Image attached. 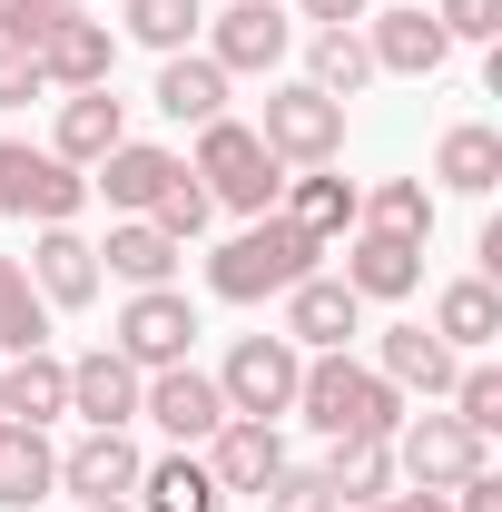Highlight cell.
Wrapping results in <instances>:
<instances>
[{"label": "cell", "mask_w": 502, "mask_h": 512, "mask_svg": "<svg viewBox=\"0 0 502 512\" xmlns=\"http://www.w3.org/2000/svg\"><path fill=\"white\" fill-rule=\"evenodd\" d=\"M40 89H50V79H40V60L0 40V109H20V99H40Z\"/></svg>", "instance_id": "40"}, {"label": "cell", "mask_w": 502, "mask_h": 512, "mask_svg": "<svg viewBox=\"0 0 502 512\" xmlns=\"http://www.w3.org/2000/svg\"><path fill=\"white\" fill-rule=\"evenodd\" d=\"M168 178H178V158H168V148H148V138H119V148L89 168V188L109 197L119 217H148V197L168 188Z\"/></svg>", "instance_id": "24"}, {"label": "cell", "mask_w": 502, "mask_h": 512, "mask_svg": "<svg viewBox=\"0 0 502 512\" xmlns=\"http://www.w3.org/2000/svg\"><path fill=\"white\" fill-rule=\"evenodd\" d=\"M296 414H306L325 444H335V434H384V444H394L404 394H394L375 365H355V355H306V375H296Z\"/></svg>", "instance_id": "2"}, {"label": "cell", "mask_w": 502, "mask_h": 512, "mask_svg": "<svg viewBox=\"0 0 502 512\" xmlns=\"http://www.w3.org/2000/svg\"><path fill=\"white\" fill-rule=\"evenodd\" d=\"M60 493V453L40 424H0V512H40Z\"/></svg>", "instance_id": "23"}, {"label": "cell", "mask_w": 502, "mask_h": 512, "mask_svg": "<svg viewBox=\"0 0 502 512\" xmlns=\"http://www.w3.org/2000/svg\"><path fill=\"white\" fill-rule=\"evenodd\" d=\"M207 473H217V493L237 503V493H266L276 473H286V434L276 424H256V414H227L217 434H207Z\"/></svg>", "instance_id": "13"}, {"label": "cell", "mask_w": 502, "mask_h": 512, "mask_svg": "<svg viewBox=\"0 0 502 512\" xmlns=\"http://www.w3.org/2000/svg\"><path fill=\"white\" fill-rule=\"evenodd\" d=\"M158 109H168L178 128L227 119V69L207 60V50H178V60H158Z\"/></svg>", "instance_id": "27"}, {"label": "cell", "mask_w": 502, "mask_h": 512, "mask_svg": "<svg viewBox=\"0 0 502 512\" xmlns=\"http://www.w3.org/2000/svg\"><path fill=\"white\" fill-rule=\"evenodd\" d=\"M296 375H306V355H296L286 335H237L227 365H217V394H227V414L286 424V414H296Z\"/></svg>", "instance_id": "5"}, {"label": "cell", "mask_w": 502, "mask_h": 512, "mask_svg": "<svg viewBox=\"0 0 502 512\" xmlns=\"http://www.w3.org/2000/svg\"><path fill=\"white\" fill-rule=\"evenodd\" d=\"M60 414H69V365L50 355V345L0 365V424H40V434H50Z\"/></svg>", "instance_id": "20"}, {"label": "cell", "mask_w": 502, "mask_h": 512, "mask_svg": "<svg viewBox=\"0 0 502 512\" xmlns=\"http://www.w3.org/2000/svg\"><path fill=\"white\" fill-rule=\"evenodd\" d=\"M69 20H79V0H10V10H0V40H10V50H30V60H40V50H50V40H60Z\"/></svg>", "instance_id": "37"}, {"label": "cell", "mask_w": 502, "mask_h": 512, "mask_svg": "<svg viewBox=\"0 0 502 512\" xmlns=\"http://www.w3.org/2000/svg\"><path fill=\"white\" fill-rule=\"evenodd\" d=\"M434 335L453 345V355L502 345V286H493V276H453V286L434 296Z\"/></svg>", "instance_id": "26"}, {"label": "cell", "mask_w": 502, "mask_h": 512, "mask_svg": "<svg viewBox=\"0 0 502 512\" xmlns=\"http://www.w3.org/2000/svg\"><path fill=\"white\" fill-rule=\"evenodd\" d=\"M375 30H365V50H375V69H394V79H434L443 60H453V40H443V20L414 0V10H365Z\"/></svg>", "instance_id": "17"}, {"label": "cell", "mask_w": 502, "mask_h": 512, "mask_svg": "<svg viewBox=\"0 0 502 512\" xmlns=\"http://www.w3.org/2000/svg\"><path fill=\"white\" fill-rule=\"evenodd\" d=\"M188 178L217 197V207H237V217H266V207L286 197V158H276V148H266L247 119H207V128H197Z\"/></svg>", "instance_id": "3"}, {"label": "cell", "mask_w": 502, "mask_h": 512, "mask_svg": "<svg viewBox=\"0 0 502 512\" xmlns=\"http://www.w3.org/2000/svg\"><path fill=\"white\" fill-rule=\"evenodd\" d=\"M276 217H296L315 247H325V237H355V217H365V188H355V178H335V168H296Z\"/></svg>", "instance_id": "22"}, {"label": "cell", "mask_w": 502, "mask_h": 512, "mask_svg": "<svg viewBox=\"0 0 502 512\" xmlns=\"http://www.w3.org/2000/svg\"><path fill=\"white\" fill-rule=\"evenodd\" d=\"M128 503L138 512H227V493H217V473L178 444V453H158V463H138V493H128Z\"/></svg>", "instance_id": "25"}, {"label": "cell", "mask_w": 502, "mask_h": 512, "mask_svg": "<svg viewBox=\"0 0 502 512\" xmlns=\"http://www.w3.org/2000/svg\"><path fill=\"white\" fill-rule=\"evenodd\" d=\"M296 10H306L315 30H355V20H365V10H375V0H296Z\"/></svg>", "instance_id": "42"}, {"label": "cell", "mask_w": 502, "mask_h": 512, "mask_svg": "<svg viewBox=\"0 0 502 512\" xmlns=\"http://www.w3.org/2000/svg\"><path fill=\"white\" fill-rule=\"evenodd\" d=\"M463 473H483V434H463L453 414H404L394 424V483L404 493H453Z\"/></svg>", "instance_id": "7"}, {"label": "cell", "mask_w": 502, "mask_h": 512, "mask_svg": "<svg viewBox=\"0 0 502 512\" xmlns=\"http://www.w3.org/2000/svg\"><path fill=\"white\" fill-rule=\"evenodd\" d=\"M286 50H296V20H286L276 0H237V10H217V20H207V60L227 69V79H256V69L276 79Z\"/></svg>", "instance_id": "9"}, {"label": "cell", "mask_w": 502, "mask_h": 512, "mask_svg": "<svg viewBox=\"0 0 502 512\" xmlns=\"http://www.w3.org/2000/svg\"><path fill=\"white\" fill-rule=\"evenodd\" d=\"M345 286L365 306H404L424 286V237H394V227H355L345 237Z\"/></svg>", "instance_id": "12"}, {"label": "cell", "mask_w": 502, "mask_h": 512, "mask_svg": "<svg viewBox=\"0 0 502 512\" xmlns=\"http://www.w3.org/2000/svg\"><path fill=\"white\" fill-rule=\"evenodd\" d=\"M365 512H453L443 493H384V503H365Z\"/></svg>", "instance_id": "43"}, {"label": "cell", "mask_w": 502, "mask_h": 512, "mask_svg": "<svg viewBox=\"0 0 502 512\" xmlns=\"http://www.w3.org/2000/svg\"><path fill=\"white\" fill-rule=\"evenodd\" d=\"M119 345L138 375H158V365H188V345H197V306L178 296V286H128V306H119Z\"/></svg>", "instance_id": "8"}, {"label": "cell", "mask_w": 502, "mask_h": 512, "mask_svg": "<svg viewBox=\"0 0 502 512\" xmlns=\"http://www.w3.org/2000/svg\"><path fill=\"white\" fill-rule=\"evenodd\" d=\"M443 503H453V512H502V473H493V463H483V473H463Z\"/></svg>", "instance_id": "41"}, {"label": "cell", "mask_w": 502, "mask_h": 512, "mask_svg": "<svg viewBox=\"0 0 502 512\" xmlns=\"http://www.w3.org/2000/svg\"><path fill=\"white\" fill-rule=\"evenodd\" d=\"M365 79H375L365 30H315V40H306V89H325V99H355Z\"/></svg>", "instance_id": "31"}, {"label": "cell", "mask_w": 502, "mask_h": 512, "mask_svg": "<svg viewBox=\"0 0 502 512\" xmlns=\"http://www.w3.org/2000/svg\"><path fill=\"white\" fill-rule=\"evenodd\" d=\"M375 375L394 384V394H424V404H434V394H453L463 355L443 345L434 325H384V335H375Z\"/></svg>", "instance_id": "15"}, {"label": "cell", "mask_w": 502, "mask_h": 512, "mask_svg": "<svg viewBox=\"0 0 502 512\" xmlns=\"http://www.w3.org/2000/svg\"><path fill=\"white\" fill-rule=\"evenodd\" d=\"M434 178H443L453 197H493V188H502V128H483V119L443 128V148H434Z\"/></svg>", "instance_id": "29"}, {"label": "cell", "mask_w": 502, "mask_h": 512, "mask_svg": "<svg viewBox=\"0 0 502 512\" xmlns=\"http://www.w3.org/2000/svg\"><path fill=\"white\" fill-rule=\"evenodd\" d=\"M453 424H463V434H483V444L502 434V365L463 355V375H453Z\"/></svg>", "instance_id": "36"}, {"label": "cell", "mask_w": 502, "mask_h": 512, "mask_svg": "<svg viewBox=\"0 0 502 512\" xmlns=\"http://www.w3.org/2000/svg\"><path fill=\"white\" fill-rule=\"evenodd\" d=\"M138 365H128L119 345H89L79 365H69V414L89 424V434H109V424H138Z\"/></svg>", "instance_id": "14"}, {"label": "cell", "mask_w": 502, "mask_h": 512, "mask_svg": "<svg viewBox=\"0 0 502 512\" xmlns=\"http://www.w3.org/2000/svg\"><path fill=\"white\" fill-rule=\"evenodd\" d=\"M119 138H128V99H109V89H69V99H60V128H50V158H69V168L89 178Z\"/></svg>", "instance_id": "19"}, {"label": "cell", "mask_w": 502, "mask_h": 512, "mask_svg": "<svg viewBox=\"0 0 502 512\" xmlns=\"http://www.w3.org/2000/svg\"><path fill=\"white\" fill-rule=\"evenodd\" d=\"M325 483H335V503H345V512L384 503V493H394V444H384V434H335Z\"/></svg>", "instance_id": "28"}, {"label": "cell", "mask_w": 502, "mask_h": 512, "mask_svg": "<svg viewBox=\"0 0 502 512\" xmlns=\"http://www.w3.org/2000/svg\"><path fill=\"white\" fill-rule=\"evenodd\" d=\"M207 217H217V197L197 188V178H188V158H178V178L148 197V227H158L168 247H188V237H207Z\"/></svg>", "instance_id": "34"}, {"label": "cell", "mask_w": 502, "mask_h": 512, "mask_svg": "<svg viewBox=\"0 0 502 512\" xmlns=\"http://www.w3.org/2000/svg\"><path fill=\"white\" fill-rule=\"evenodd\" d=\"M89 207V178L50 158V148H30V138H0V217H40V227H69Z\"/></svg>", "instance_id": "6"}, {"label": "cell", "mask_w": 502, "mask_h": 512, "mask_svg": "<svg viewBox=\"0 0 502 512\" xmlns=\"http://www.w3.org/2000/svg\"><path fill=\"white\" fill-rule=\"evenodd\" d=\"M256 138H266L286 168H335V158H345V99H325V89H306V79H276Z\"/></svg>", "instance_id": "4"}, {"label": "cell", "mask_w": 502, "mask_h": 512, "mask_svg": "<svg viewBox=\"0 0 502 512\" xmlns=\"http://www.w3.org/2000/svg\"><path fill=\"white\" fill-rule=\"evenodd\" d=\"M315 256H325V247H315L306 227L266 207V217H247L227 247L207 256V296H227V306H266V296L306 286V276H315Z\"/></svg>", "instance_id": "1"}, {"label": "cell", "mask_w": 502, "mask_h": 512, "mask_svg": "<svg viewBox=\"0 0 502 512\" xmlns=\"http://www.w3.org/2000/svg\"><path fill=\"white\" fill-rule=\"evenodd\" d=\"M79 512H138V503H79Z\"/></svg>", "instance_id": "44"}, {"label": "cell", "mask_w": 502, "mask_h": 512, "mask_svg": "<svg viewBox=\"0 0 502 512\" xmlns=\"http://www.w3.org/2000/svg\"><path fill=\"white\" fill-rule=\"evenodd\" d=\"M0 10H10V0H0Z\"/></svg>", "instance_id": "45"}, {"label": "cell", "mask_w": 502, "mask_h": 512, "mask_svg": "<svg viewBox=\"0 0 502 512\" xmlns=\"http://www.w3.org/2000/svg\"><path fill=\"white\" fill-rule=\"evenodd\" d=\"M355 227H394V237H434V188L424 178H384L375 197H365V217Z\"/></svg>", "instance_id": "35"}, {"label": "cell", "mask_w": 502, "mask_h": 512, "mask_svg": "<svg viewBox=\"0 0 502 512\" xmlns=\"http://www.w3.org/2000/svg\"><path fill=\"white\" fill-rule=\"evenodd\" d=\"M40 345H50V306L20 276V256H0V355H40Z\"/></svg>", "instance_id": "32"}, {"label": "cell", "mask_w": 502, "mask_h": 512, "mask_svg": "<svg viewBox=\"0 0 502 512\" xmlns=\"http://www.w3.org/2000/svg\"><path fill=\"white\" fill-rule=\"evenodd\" d=\"M119 20H128V40H138V50H158V60H178L197 30H207V10H197V0H128Z\"/></svg>", "instance_id": "33"}, {"label": "cell", "mask_w": 502, "mask_h": 512, "mask_svg": "<svg viewBox=\"0 0 502 512\" xmlns=\"http://www.w3.org/2000/svg\"><path fill=\"white\" fill-rule=\"evenodd\" d=\"M20 276L40 286V306H50V316H60V306H89V296H99V247H89L79 227H40V247H30Z\"/></svg>", "instance_id": "18"}, {"label": "cell", "mask_w": 502, "mask_h": 512, "mask_svg": "<svg viewBox=\"0 0 502 512\" xmlns=\"http://www.w3.org/2000/svg\"><path fill=\"white\" fill-rule=\"evenodd\" d=\"M40 79H50V89H109V79H119V30L79 10L60 40L40 50Z\"/></svg>", "instance_id": "21"}, {"label": "cell", "mask_w": 502, "mask_h": 512, "mask_svg": "<svg viewBox=\"0 0 502 512\" xmlns=\"http://www.w3.org/2000/svg\"><path fill=\"white\" fill-rule=\"evenodd\" d=\"M138 463H148V453L128 444V424L79 434V444L60 453V493H79V503H128V493H138Z\"/></svg>", "instance_id": "16"}, {"label": "cell", "mask_w": 502, "mask_h": 512, "mask_svg": "<svg viewBox=\"0 0 502 512\" xmlns=\"http://www.w3.org/2000/svg\"><path fill=\"white\" fill-rule=\"evenodd\" d=\"M355 335H365V296H355L345 276L315 266L306 286H286V345H296V355H345Z\"/></svg>", "instance_id": "10"}, {"label": "cell", "mask_w": 502, "mask_h": 512, "mask_svg": "<svg viewBox=\"0 0 502 512\" xmlns=\"http://www.w3.org/2000/svg\"><path fill=\"white\" fill-rule=\"evenodd\" d=\"M138 414H148L168 444H207V434L227 424V394H217V375H197V365H158V375L138 384Z\"/></svg>", "instance_id": "11"}, {"label": "cell", "mask_w": 502, "mask_h": 512, "mask_svg": "<svg viewBox=\"0 0 502 512\" xmlns=\"http://www.w3.org/2000/svg\"><path fill=\"white\" fill-rule=\"evenodd\" d=\"M256 503H266V512H345V503H335V483H325V463H286Z\"/></svg>", "instance_id": "38"}, {"label": "cell", "mask_w": 502, "mask_h": 512, "mask_svg": "<svg viewBox=\"0 0 502 512\" xmlns=\"http://www.w3.org/2000/svg\"><path fill=\"white\" fill-rule=\"evenodd\" d=\"M178 256H188V247H168L148 217H119V227H109V247H99V276H119V286H168V276H178Z\"/></svg>", "instance_id": "30"}, {"label": "cell", "mask_w": 502, "mask_h": 512, "mask_svg": "<svg viewBox=\"0 0 502 512\" xmlns=\"http://www.w3.org/2000/svg\"><path fill=\"white\" fill-rule=\"evenodd\" d=\"M443 40H502V0H434Z\"/></svg>", "instance_id": "39"}]
</instances>
